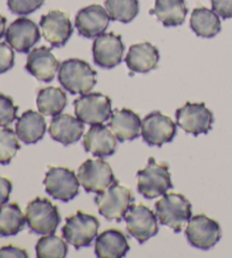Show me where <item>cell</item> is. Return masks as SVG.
I'll return each mask as SVG.
<instances>
[{
	"instance_id": "obj_35",
	"label": "cell",
	"mask_w": 232,
	"mask_h": 258,
	"mask_svg": "<svg viewBox=\"0 0 232 258\" xmlns=\"http://www.w3.org/2000/svg\"><path fill=\"white\" fill-rule=\"evenodd\" d=\"M212 10L222 19H232V0H211Z\"/></svg>"
},
{
	"instance_id": "obj_29",
	"label": "cell",
	"mask_w": 232,
	"mask_h": 258,
	"mask_svg": "<svg viewBox=\"0 0 232 258\" xmlns=\"http://www.w3.org/2000/svg\"><path fill=\"white\" fill-rule=\"evenodd\" d=\"M104 6L110 19L122 23H131L140 12L138 0H105Z\"/></svg>"
},
{
	"instance_id": "obj_6",
	"label": "cell",
	"mask_w": 232,
	"mask_h": 258,
	"mask_svg": "<svg viewBox=\"0 0 232 258\" xmlns=\"http://www.w3.org/2000/svg\"><path fill=\"white\" fill-rule=\"evenodd\" d=\"M100 222L95 216L79 211L75 215L67 217L61 233L66 241L78 250L83 247L91 246L93 240L96 238Z\"/></svg>"
},
{
	"instance_id": "obj_13",
	"label": "cell",
	"mask_w": 232,
	"mask_h": 258,
	"mask_svg": "<svg viewBox=\"0 0 232 258\" xmlns=\"http://www.w3.org/2000/svg\"><path fill=\"white\" fill-rule=\"evenodd\" d=\"M125 219L128 233L138 243H144L159 233L157 214L144 205H133Z\"/></svg>"
},
{
	"instance_id": "obj_3",
	"label": "cell",
	"mask_w": 232,
	"mask_h": 258,
	"mask_svg": "<svg viewBox=\"0 0 232 258\" xmlns=\"http://www.w3.org/2000/svg\"><path fill=\"white\" fill-rule=\"evenodd\" d=\"M172 186L168 164H158L153 157H150L147 165L137 172L138 192L146 199L163 196Z\"/></svg>"
},
{
	"instance_id": "obj_23",
	"label": "cell",
	"mask_w": 232,
	"mask_h": 258,
	"mask_svg": "<svg viewBox=\"0 0 232 258\" xmlns=\"http://www.w3.org/2000/svg\"><path fill=\"white\" fill-rule=\"evenodd\" d=\"M94 250L99 258H123L129 251V243L122 231L109 229L96 238Z\"/></svg>"
},
{
	"instance_id": "obj_22",
	"label": "cell",
	"mask_w": 232,
	"mask_h": 258,
	"mask_svg": "<svg viewBox=\"0 0 232 258\" xmlns=\"http://www.w3.org/2000/svg\"><path fill=\"white\" fill-rule=\"evenodd\" d=\"M160 54L157 47L150 42L133 44L126 55L127 68L135 73H147L157 68Z\"/></svg>"
},
{
	"instance_id": "obj_31",
	"label": "cell",
	"mask_w": 232,
	"mask_h": 258,
	"mask_svg": "<svg viewBox=\"0 0 232 258\" xmlns=\"http://www.w3.org/2000/svg\"><path fill=\"white\" fill-rule=\"evenodd\" d=\"M16 132L10 127L0 128V164L8 165L21 149Z\"/></svg>"
},
{
	"instance_id": "obj_25",
	"label": "cell",
	"mask_w": 232,
	"mask_h": 258,
	"mask_svg": "<svg viewBox=\"0 0 232 258\" xmlns=\"http://www.w3.org/2000/svg\"><path fill=\"white\" fill-rule=\"evenodd\" d=\"M185 0H155V6L150 11V14L157 19L167 28H175L184 23L187 16Z\"/></svg>"
},
{
	"instance_id": "obj_11",
	"label": "cell",
	"mask_w": 232,
	"mask_h": 258,
	"mask_svg": "<svg viewBox=\"0 0 232 258\" xmlns=\"http://www.w3.org/2000/svg\"><path fill=\"white\" fill-rule=\"evenodd\" d=\"M46 192L53 199L67 203L79 194V180L66 167H50L43 181Z\"/></svg>"
},
{
	"instance_id": "obj_15",
	"label": "cell",
	"mask_w": 232,
	"mask_h": 258,
	"mask_svg": "<svg viewBox=\"0 0 232 258\" xmlns=\"http://www.w3.org/2000/svg\"><path fill=\"white\" fill-rule=\"evenodd\" d=\"M40 26L46 41L57 48L65 46L74 32L69 16L60 11H51L42 16Z\"/></svg>"
},
{
	"instance_id": "obj_36",
	"label": "cell",
	"mask_w": 232,
	"mask_h": 258,
	"mask_svg": "<svg viewBox=\"0 0 232 258\" xmlns=\"http://www.w3.org/2000/svg\"><path fill=\"white\" fill-rule=\"evenodd\" d=\"M7 258V257H19V258H28L29 253L25 249H22L20 247L15 246H6L0 248V258Z\"/></svg>"
},
{
	"instance_id": "obj_2",
	"label": "cell",
	"mask_w": 232,
	"mask_h": 258,
	"mask_svg": "<svg viewBox=\"0 0 232 258\" xmlns=\"http://www.w3.org/2000/svg\"><path fill=\"white\" fill-rule=\"evenodd\" d=\"M155 214L162 225L171 228L173 232L180 233L184 225L191 219V204L180 194H164L155 203Z\"/></svg>"
},
{
	"instance_id": "obj_10",
	"label": "cell",
	"mask_w": 232,
	"mask_h": 258,
	"mask_svg": "<svg viewBox=\"0 0 232 258\" xmlns=\"http://www.w3.org/2000/svg\"><path fill=\"white\" fill-rule=\"evenodd\" d=\"M185 234L191 246L200 250H208L220 241L222 230L216 221L199 214L189 220Z\"/></svg>"
},
{
	"instance_id": "obj_37",
	"label": "cell",
	"mask_w": 232,
	"mask_h": 258,
	"mask_svg": "<svg viewBox=\"0 0 232 258\" xmlns=\"http://www.w3.org/2000/svg\"><path fill=\"white\" fill-rule=\"evenodd\" d=\"M13 190V183L6 179L0 176V206L5 205L10 200V196Z\"/></svg>"
},
{
	"instance_id": "obj_7",
	"label": "cell",
	"mask_w": 232,
	"mask_h": 258,
	"mask_svg": "<svg viewBox=\"0 0 232 258\" xmlns=\"http://www.w3.org/2000/svg\"><path fill=\"white\" fill-rule=\"evenodd\" d=\"M75 115L84 124H103L112 114L111 99L100 92L82 95L74 101Z\"/></svg>"
},
{
	"instance_id": "obj_27",
	"label": "cell",
	"mask_w": 232,
	"mask_h": 258,
	"mask_svg": "<svg viewBox=\"0 0 232 258\" xmlns=\"http://www.w3.org/2000/svg\"><path fill=\"white\" fill-rule=\"evenodd\" d=\"M37 105L39 112L44 116H57L67 106V96L60 88H44L38 93Z\"/></svg>"
},
{
	"instance_id": "obj_26",
	"label": "cell",
	"mask_w": 232,
	"mask_h": 258,
	"mask_svg": "<svg viewBox=\"0 0 232 258\" xmlns=\"http://www.w3.org/2000/svg\"><path fill=\"white\" fill-rule=\"evenodd\" d=\"M190 28L198 37L213 38L220 33L221 21L214 11L198 7L191 13Z\"/></svg>"
},
{
	"instance_id": "obj_33",
	"label": "cell",
	"mask_w": 232,
	"mask_h": 258,
	"mask_svg": "<svg viewBox=\"0 0 232 258\" xmlns=\"http://www.w3.org/2000/svg\"><path fill=\"white\" fill-rule=\"evenodd\" d=\"M44 4V0H7L10 11L15 15L32 14Z\"/></svg>"
},
{
	"instance_id": "obj_21",
	"label": "cell",
	"mask_w": 232,
	"mask_h": 258,
	"mask_svg": "<svg viewBox=\"0 0 232 258\" xmlns=\"http://www.w3.org/2000/svg\"><path fill=\"white\" fill-rule=\"evenodd\" d=\"M84 123L69 114H59L50 123L49 135L53 140L64 146L73 145L81 140L84 133Z\"/></svg>"
},
{
	"instance_id": "obj_18",
	"label": "cell",
	"mask_w": 232,
	"mask_h": 258,
	"mask_svg": "<svg viewBox=\"0 0 232 258\" xmlns=\"http://www.w3.org/2000/svg\"><path fill=\"white\" fill-rule=\"evenodd\" d=\"M59 68V61L52 54L51 49L47 47L33 49L29 54L25 65V70L42 82H51Z\"/></svg>"
},
{
	"instance_id": "obj_16",
	"label": "cell",
	"mask_w": 232,
	"mask_h": 258,
	"mask_svg": "<svg viewBox=\"0 0 232 258\" xmlns=\"http://www.w3.org/2000/svg\"><path fill=\"white\" fill-rule=\"evenodd\" d=\"M7 43L17 52H30L35 43L39 42L41 33L32 20L20 17L10 25L5 33Z\"/></svg>"
},
{
	"instance_id": "obj_19",
	"label": "cell",
	"mask_w": 232,
	"mask_h": 258,
	"mask_svg": "<svg viewBox=\"0 0 232 258\" xmlns=\"http://www.w3.org/2000/svg\"><path fill=\"white\" fill-rule=\"evenodd\" d=\"M84 149L95 157L112 156L117 149V138L110 130V127L95 124L92 125L83 139Z\"/></svg>"
},
{
	"instance_id": "obj_1",
	"label": "cell",
	"mask_w": 232,
	"mask_h": 258,
	"mask_svg": "<svg viewBox=\"0 0 232 258\" xmlns=\"http://www.w3.org/2000/svg\"><path fill=\"white\" fill-rule=\"evenodd\" d=\"M58 80L62 88L71 95H86L95 87L96 72L86 61L70 58L61 63Z\"/></svg>"
},
{
	"instance_id": "obj_38",
	"label": "cell",
	"mask_w": 232,
	"mask_h": 258,
	"mask_svg": "<svg viewBox=\"0 0 232 258\" xmlns=\"http://www.w3.org/2000/svg\"><path fill=\"white\" fill-rule=\"evenodd\" d=\"M6 17H4L0 14V39L4 37V34L6 33Z\"/></svg>"
},
{
	"instance_id": "obj_20",
	"label": "cell",
	"mask_w": 232,
	"mask_h": 258,
	"mask_svg": "<svg viewBox=\"0 0 232 258\" xmlns=\"http://www.w3.org/2000/svg\"><path fill=\"white\" fill-rule=\"evenodd\" d=\"M108 125L118 141H133L141 135L142 121L135 112L123 108L113 110Z\"/></svg>"
},
{
	"instance_id": "obj_14",
	"label": "cell",
	"mask_w": 232,
	"mask_h": 258,
	"mask_svg": "<svg viewBox=\"0 0 232 258\" xmlns=\"http://www.w3.org/2000/svg\"><path fill=\"white\" fill-rule=\"evenodd\" d=\"M93 59L102 69H113L123 60L125 46L122 37L113 32L103 33L93 42Z\"/></svg>"
},
{
	"instance_id": "obj_32",
	"label": "cell",
	"mask_w": 232,
	"mask_h": 258,
	"mask_svg": "<svg viewBox=\"0 0 232 258\" xmlns=\"http://www.w3.org/2000/svg\"><path fill=\"white\" fill-rule=\"evenodd\" d=\"M19 107L11 97L0 93V126H7L17 118Z\"/></svg>"
},
{
	"instance_id": "obj_12",
	"label": "cell",
	"mask_w": 232,
	"mask_h": 258,
	"mask_svg": "<svg viewBox=\"0 0 232 258\" xmlns=\"http://www.w3.org/2000/svg\"><path fill=\"white\" fill-rule=\"evenodd\" d=\"M141 135L149 146L162 147L169 144L177 135V125L172 119L160 112L146 115L142 121Z\"/></svg>"
},
{
	"instance_id": "obj_9",
	"label": "cell",
	"mask_w": 232,
	"mask_h": 258,
	"mask_svg": "<svg viewBox=\"0 0 232 258\" xmlns=\"http://www.w3.org/2000/svg\"><path fill=\"white\" fill-rule=\"evenodd\" d=\"M79 183L86 192L99 194L118 180L112 168L103 159H87L78 168Z\"/></svg>"
},
{
	"instance_id": "obj_28",
	"label": "cell",
	"mask_w": 232,
	"mask_h": 258,
	"mask_svg": "<svg viewBox=\"0 0 232 258\" xmlns=\"http://www.w3.org/2000/svg\"><path fill=\"white\" fill-rule=\"evenodd\" d=\"M26 217L16 203L0 206V237H12L24 229Z\"/></svg>"
},
{
	"instance_id": "obj_30",
	"label": "cell",
	"mask_w": 232,
	"mask_h": 258,
	"mask_svg": "<svg viewBox=\"0 0 232 258\" xmlns=\"http://www.w3.org/2000/svg\"><path fill=\"white\" fill-rule=\"evenodd\" d=\"M35 251L39 258H64L68 252V246L62 238L52 233L43 235L39 240Z\"/></svg>"
},
{
	"instance_id": "obj_4",
	"label": "cell",
	"mask_w": 232,
	"mask_h": 258,
	"mask_svg": "<svg viewBox=\"0 0 232 258\" xmlns=\"http://www.w3.org/2000/svg\"><path fill=\"white\" fill-rule=\"evenodd\" d=\"M99 213L108 221L122 222L134 203L131 190L114 182L94 198Z\"/></svg>"
},
{
	"instance_id": "obj_17",
	"label": "cell",
	"mask_w": 232,
	"mask_h": 258,
	"mask_svg": "<svg viewBox=\"0 0 232 258\" xmlns=\"http://www.w3.org/2000/svg\"><path fill=\"white\" fill-rule=\"evenodd\" d=\"M110 16L100 5L84 7L75 17V26L78 33L85 38H96L103 34L110 23Z\"/></svg>"
},
{
	"instance_id": "obj_5",
	"label": "cell",
	"mask_w": 232,
	"mask_h": 258,
	"mask_svg": "<svg viewBox=\"0 0 232 258\" xmlns=\"http://www.w3.org/2000/svg\"><path fill=\"white\" fill-rule=\"evenodd\" d=\"M26 223L31 232L40 235L52 234L60 224L57 206L47 198H35L26 207Z\"/></svg>"
},
{
	"instance_id": "obj_34",
	"label": "cell",
	"mask_w": 232,
	"mask_h": 258,
	"mask_svg": "<svg viewBox=\"0 0 232 258\" xmlns=\"http://www.w3.org/2000/svg\"><path fill=\"white\" fill-rule=\"evenodd\" d=\"M15 63V54L11 46L6 42H0V74L13 69Z\"/></svg>"
},
{
	"instance_id": "obj_8",
	"label": "cell",
	"mask_w": 232,
	"mask_h": 258,
	"mask_svg": "<svg viewBox=\"0 0 232 258\" xmlns=\"http://www.w3.org/2000/svg\"><path fill=\"white\" fill-rule=\"evenodd\" d=\"M177 125L189 135H207L212 130L214 117L204 102H187L176 112Z\"/></svg>"
},
{
	"instance_id": "obj_24",
	"label": "cell",
	"mask_w": 232,
	"mask_h": 258,
	"mask_svg": "<svg viewBox=\"0 0 232 258\" xmlns=\"http://www.w3.org/2000/svg\"><path fill=\"white\" fill-rule=\"evenodd\" d=\"M16 135L19 139L26 145L37 144L43 139L47 131L46 119L42 114L34 110H26L19 117L15 126Z\"/></svg>"
}]
</instances>
